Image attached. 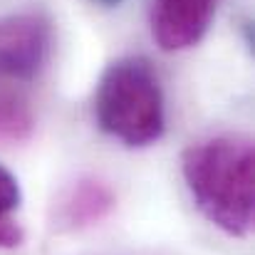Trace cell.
Listing matches in <instances>:
<instances>
[{
	"instance_id": "6da1fadb",
	"label": "cell",
	"mask_w": 255,
	"mask_h": 255,
	"mask_svg": "<svg viewBox=\"0 0 255 255\" xmlns=\"http://www.w3.org/2000/svg\"><path fill=\"white\" fill-rule=\"evenodd\" d=\"M183 181L196 208L228 236H248L255 213L253 141L238 134L191 144L181 156Z\"/></svg>"
},
{
	"instance_id": "7a4b0ae2",
	"label": "cell",
	"mask_w": 255,
	"mask_h": 255,
	"mask_svg": "<svg viewBox=\"0 0 255 255\" xmlns=\"http://www.w3.org/2000/svg\"><path fill=\"white\" fill-rule=\"evenodd\" d=\"M94 119L104 134L131 149L164 136V92L146 57L129 55L107 65L94 92Z\"/></svg>"
},
{
	"instance_id": "3957f363",
	"label": "cell",
	"mask_w": 255,
	"mask_h": 255,
	"mask_svg": "<svg viewBox=\"0 0 255 255\" xmlns=\"http://www.w3.org/2000/svg\"><path fill=\"white\" fill-rule=\"evenodd\" d=\"M55 27L42 10L0 15V82H30L50 62Z\"/></svg>"
},
{
	"instance_id": "277c9868",
	"label": "cell",
	"mask_w": 255,
	"mask_h": 255,
	"mask_svg": "<svg viewBox=\"0 0 255 255\" xmlns=\"http://www.w3.org/2000/svg\"><path fill=\"white\" fill-rule=\"evenodd\" d=\"M218 0H149V22L164 52H181L198 45L216 15Z\"/></svg>"
},
{
	"instance_id": "5b68a950",
	"label": "cell",
	"mask_w": 255,
	"mask_h": 255,
	"mask_svg": "<svg viewBox=\"0 0 255 255\" xmlns=\"http://www.w3.org/2000/svg\"><path fill=\"white\" fill-rule=\"evenodd\" d=\"M114 208V193L97 178L77 181L62 201V221L70 228H85L102 221Z\"/></svg>"
},
{
	"instance_id": "8992f818",
	"label": "cell",
	"mask_w": 255,
	"mask_h": 255,
	"mask_svg": "<svg viewBox=\"0 0 255 255\" xmlns=\"http://www.w3.org/2000/svg\"><path fill=\"white\" fill-rule=\"evenodd\" d=\"M35 129V117L25 94L7 82H0V141L17 144L30 139Z\"/></svg>"
},
{
	"instance_id": "52a82bcc",
	"label": "cell",
	"mask_w": 255,
	"mask_h": 255,
	"mask_svg": "<svg viewBox=\"0 0 255 255\" xmlns=\"http://www.w3.org/2000/svg\"><path fill=\"white\" fill-rule=\"evenodd\" d=\"M22 193L17 178L0 164V248H15L22 243V228L15 221Z\"/></svg>"
},
{
	"instance_id": "ba28073f",
	"label": "cell",
	"mask_w": 255,
	"mask_h": 255,
	"mask_svg": "<svg viewBox=\"0 0 255 255\" xmlns=\"http://www.w3.org/2000/svg\"><path fill=\"white\" fill-rule=\"evenodd\" d=\"M89 2H97V5H102V7H117L122 0H89Z\"/></svg>"
}]
</instances>
